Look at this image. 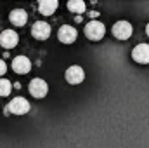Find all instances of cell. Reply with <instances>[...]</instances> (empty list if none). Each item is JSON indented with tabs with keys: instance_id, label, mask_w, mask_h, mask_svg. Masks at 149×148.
I'll list each match as a JSON object with an SVG mask.
<instances>
[{
	"instance_id": "cell-1",
	"label": "cell",
	"mask_w": 149,
	"mask_h": 148,
	"mask_svg": "<svg viewBox=\"0 0 149 148\" xmlns=\"http://www.w3.org/2000/svg\"><path fill=\"white\" fill-rule=\"evenodd\" d=\"M104 33H106V26L101 21H97V19L88 21L87 26H85V37L88 40H92V42H99L104 37Z\"/></svg>"
},
{
	"instance_id": "cell-2",
	"label": "cell",
	"mask_w": 149,
	"mask_h": 148,
	"mask_svg": "<svg viewBox=\"0 0 149 148\" xmlns=\"http://www.w3.org/2000/svg\"><path fill=\"white\" fill-rule=\"evenodd\" d=\"M30 103L26 101V98H21V96H17V98H14L7 106H5V113H12V115H26L28 111H30Z\"/></svg>"
},
{
	"instance_id": "cell-3",
	"label": "cell",
	"mask_w": 149,
	"mask_h": 148,
	"mask_svg": "<svg viewBox=\"0 0 149 148\" xmlns=\"http://www.w3.org/2000/svg\"><path fill=\"white\" fill-rule=\"evenodd\" d=\"M28 91H30V94H31L33 98L42 99V98L47 96L49 85H47V82H45L43 78H33V80L30 82V85H28Z\"/></svg>"
},
{
	"instance_id": "cell-4",
	"label": "cell",
	"mask_w": 149,
	"mask_h": 148,
	"mask_svg": "<svg viewBox=\"0 0 149 148\" xmlns=\"http://www.w3.org/2000/svg\"><path fill=\"white\" fill-rule=\"evenodd\" d=\"M132 32H134V28H132V25L128 21H116L113 25V35L118 38V40L130 38L132 37Z\"/></svg>"
},
{
	"instance_id": "cell-5",
	"label": "cell",
	"mask_w": 149,
	"mask_h": 148,
	"mask_svg": "<svg viewBox=\"0 0 149 148\" xmlns=\"http://www.w3.org/2000/svg\"><path fill=\"white\" fill-rule=\"evenodd\" d=\"M64 78H66V82H68V84H71V85H78V84H81V82H83V78H85V72H83V68H81V66L73 65V66H70V68L66 70Z\"/></svg>"
},
{
	"instance_id": "cell-6",
	"label": "cell",
	"mask_w": 149,
	"mask_h": 148,
	"mask_svg": "<svg viewBox=\"0 0 149 148\" xmlns=\"http://www.w3.org/2000/svg\"><path fill=\"white\" fill-rule=\"evenodd\" d=\"M12 70L17 75H26L31 72V61L26 56H16L12 59Z\"/></svg>"
},
{
	"instance_id": "cell-7",
	"label": "cell",
	"mask_w": 149,
	"mask_h": 148,
	"mask_svg": "<svg viewBox=\"0 0 149 148\" xmlns=\"http://www.w3.org/2000/svg\"><path fill=\"white\" fill-rule=\"evenodd\" d=\"M132 58L135 63H141V65H148L149 63V44H139L134 47L132 51Z\"/></svg>"
},
{
	"instance_id": "cell-8",
	"label": "cell",
	"mask_w": 149,
	"mask_h": 148,
	"mask_svg": "<svg viewBox=\"0 0 149 148\" xmlns=\"http://www.w3.org/2000/svg\"><path fill=\"white\" fill-rule=\"evenodd\" d=\"M17 42H19V35L14 30H3L0 33V45L3 49H12L17 45Z\"/></svg>"
},
{
	"instance_id": "cell-9",
	"label": "cell",
	"mask_w": 149,
	"mask_h": 148,
	"mask_svg": "<svg viewBox=\"0 0 149 148\" xmlns=\"http://www.w3.org/2000/svg\"><path fill=\"white\" fill-rule=\"evenodd\" d=\"M31 35L37 40H47L50 37V25L45 23V21H37L31 26Z\"/></svg>"
},
{
	"instance_id": "cell-10",
	"label": "cell",
	"mask_w": 149,
	"mask_h": 148,
	"mask_svg": "<svg viewBox=\"0 0 149 148\" xmlns=\"http://www.w3.org/2000/svg\"><path fill=\"white\" fill-rule=\"evenodd\" d=\"M76 37H78L76 28H74V26H70V25L61 26L59 32H57V38H59L63 44H73L74 40H76Z\"/></svg>"
},
{
	"instance_id": "cell-11",
	"label": "cell",
	"mask_w": 149,
	"mask_h": 148,
	"mask_svg": "<svg viewBox=\"0 0 149 148\" xmlns=\"http://www.w3.org/2000/svg\"><path fill=\"white\" fill-rule=\"evenodd\" d=\"M9 19H10V23H12L14 26H24L26 21H28V14H26V11H23V9H14V11H10Z\"/></svg>"
},
{
	"instance_id": "cell-12",
	"label": "cell",
	"mask_w": 149,
	"mask_h": 148,
	"mask_svg": "<svg viewBox=\"0 0 149 148\" xmlns=\"http://www.w3.org/2000/svg\"><path fill=\"white\" fill-rule=\"evenodd\" d=\"M57 7H59V2L57 0H40L38 2V11L43 16H52Z\"/></svg>"
},
{
	"instance_id": "cell-13",
	"label": "cell",
	"mask_w": 149,
	"mask_h": 148,
	"mask_svg": "<svg viewBox=\"0 0 149 148\" xmlns=\"http://www.w3.org/2000/svg\"><path fill=\"white\" fill-rule=\"evenodd\" d=\"M85 7H87V5H85L83 0H70V2H68V9H70L71 12H74V14H78V16L85 12Z\"/></svg>"
},
{
	"instance_id": "cell-14",
	"label": "cell",
	"mask_w": 149,
	"mask_h": 148,
	"mask_svg": "<svg viewBox=\"0 0 149 148\" xmlns=\"http://www.w3.org/2000/svg\"><path fill=\"white\" fill-rule=\"evenodd\" d=\"M10 91H12V84H10V80H7V78H0V96H2V98H3V96H9Z\"/></svg>"
},
{
	"instance_id": "cell-15",
	"label": "cell",
	"mask_w": 149,
	"mask_h": 148,
	"mask_svg": "<svg viewBox=\"0 0 149 148\" xmlns=\"http://www.w3.org/2000/svg\"><path fill=\"white\" fill-rule=\"evenodd\" d=\"M5 72H7V65H5V61H3V59H0V77H2V75H5Z\"/></svg>"
},
{
	"instance_id": "cell-16",
	"label": "cell",
	"mask_w": 149,
	"mask_h": 148,
	"mask_svg": "<svg viewBox=\"0 0 149 148\" xmlns=\"http://www.w3.org/2000/svg\"><path fill=\"white\" fill-rule=\"evenodd\" d=\"M146 33H148V37H149V23H148V26H146Z\"/></svg>"
}]
</instances>
